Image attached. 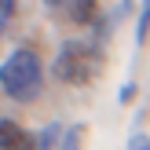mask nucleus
<instances>
[{
	"label": "nucleus",
	"mask_w": 150,
	"mask_h": 150,
	"mask_svg": "<svg viewBox=\"0 0 150 150\" xmlns=\"http://www.w3.org/2000/svg\"><path fill=\"white\" fill-rule=\"evenodd\" d=\"M84 143V125H73V128L62 132V139H59V150H81Z\"/></svg>",
	"instance_id": "5"
},
{
	"label": "nucleus",
	"mask_w": 150,
	"mask_h": 150,
	"mask_svg": "<svg viewBox=\"0 0 150 150\" xmlns=\"http://www.w3.org/2000/svg\"><path fill=\"white\" fill-rule=\"evenodd\" d=\"M40 84H44V66H40V59L33 51L18 48V51H11L4 59V66H0V88H4L7 99L33 103L40 95Z\"/></svg>",
	"instance_id": "1"
},
{
	"label": "nucleus",
	"mask_w": 150,
	"mask_h": 150,
	"mask_svg": "<svg viewBox=\"0 0 150 150\" xmlns=\"http://www.w3.org/2000/svg\"><path fill=\"white\" fill-rule=\"evenodd\" d=\"M55 139H62V136H59L55 125H48V128L40 132V143H37V150H51V143H55Z\"/></svg>",
	"instance_id": "7"
},
{
	"label": "nucleus",
	"mask_w": 150,
	"mask_h": 150,
	"mask_svg": "<svg viewBox=\"0 0 150 150\" xmlns=\"http://www.w3.org/2000/svg\"><path fill=\"white\" fill-rule=\"evenodd\" d=\"M128 150H150V136H132Z\"/></svg>",
	"instance_id": "9"
},
{
	"label": "nucleus",
	"mask_w": 150,
	"mask_h": 150,
	"mask_svg": "<svg viewBox=\"0 0 150 150\" xmlns=\"http://www.w3.org/2000/svg\"><path fill=\"white\" fill-rule=\"evenodd\" d=\"M44 4H48V7H59V4H66V0H44Z\"/></svg>",
	"instance_id": "10"
},
{
	"label": "nucleus",
	"mask_w": 150,
	"mask_h": 150,
	"mask_svg": "<svg viewBox=\"0 0 150 150\" xmlns=\"http://www.w3.org/2000/svg\"><path fill=\"white\" fill-rule=\"evenodd\" d=\"M37 143H40V136H29L7 117L0 121V150H37Z\"/></svg>",
	"instance_id": "3"
},
{
	"label": "nucleus",
	"mask_w": 150,
	"mask_h": 150,
	"mask_svg": "<svg viewBox=\"0 0 150 150\" xmlns=\"http://www.w3.org/2000/svg\"><path fill=\"white\" fill-rule=\"evenodd\" d=\"M150 33V0H143V7H139V44L146 40Z\"/></svg>",
	"instance_id": "6"
},
{
	"label": "nucleus",
	"mask_w": 150,
	"mask_h": 150,
	"mask_svg": "<svg viewBox=\"0 0 150 150\" xmlns=\"http://www.w3.org/2000/svg\"><path fill=\"white\" fill-rule=\"evenodd\" d=\"M70 18L77 22V26L92 22L95 18V0H70Z\"/></svg>",
	"instance_id": "4"
},
{
	"label": "nucleus",
	"mask_w": 150,
	"mask_h": 150,
	"mask_svg": "<svg viewBox=\"0 0 150 150\" xmlns=\"http://www.w3.org/2000/svg\"><path fill=\"white\" fill-rule=\"evenodd\" d=\"M15 18V0H4V11H0V29H7Z\"/></svg>",
	"instance_id": "8"
},
{
	"label": "nucleus",
	"mask_w": 150,
	"mask_h": 150,
	"mask_svg": "<svg viewBox=\"0 0 150 150\" xmlns=\"http://www.w3.org/2000/svg\"><path fill=\"white\" fill-rule=\"evenodd\" d=\"M103 59L99 51L92 48V44H81V40H66L62 48H59L55 55V77L62 81V84H73V88H84L95 81V73H99Z\"/></svg>",
	"instance_id": "2"
}]
</instances>
